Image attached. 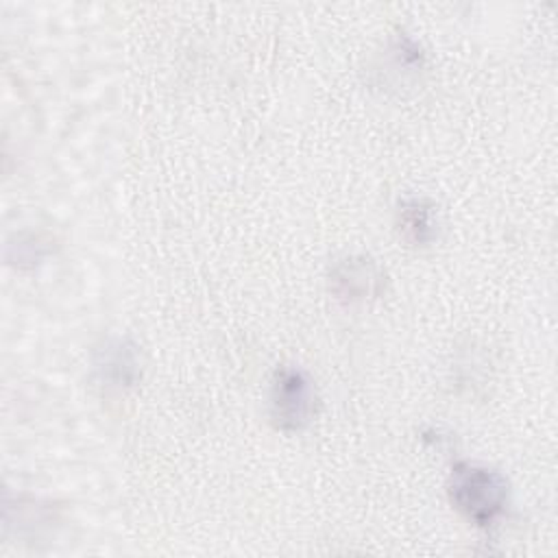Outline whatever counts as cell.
<instances>
[{"label": "cell", "instance_id": "obj_5", "mask_svg": "<svg viewBox=\"0 0 558 558\" xmlns=\"http://www.w3.org/2000/svg\"><path fill=\"white\" fill-rule=\"evenodd\" d=\"M395 229L399 238L414 248H425L438 242L442 218L440 209L432 198L405 196L395 209Z\"/></svg>", "mask_w": 558, "mask_h": 558}, {"label": "cell", "instance_id": "obj_6", "mask_svg": "<svg viewBox=\"0 0 558 558\" xmlns=\"http://www.w3.org/2000/svg\"><path fill=\"white\" fill-rule=\"evenodd\" d=\"M379 68L386 70V76H395L392 87H399V74L401 85H405L410 78H418V74L425 70V54L414 39H410L405 33H397L388 41Z\"/></svg>", "mask_w": 558, "mask_h": 558}, {"label": "cell", "instance_id": "obj_4", "mask_svg": "<svg viewBox=\"0 0 558 558\" xmlns=\"http://www.w3.org/2000/svg\"><path fill=\"white\" fill-rule=\"evenodd\" d=\"M92 375L105 392H129L142 379V353L129 338L105 340L92 357Z\"/></svg>", "mask_w": 558, "mask_h": 558}, {"label": "cell", "instance_id": "obj_2", "mask_svg": "<svg viewBox=\"0 0 558 558\" xmlns=\"http://www.w3.org/2000/svg\"><path fill=\"white\" fill-rule=\"evenodd\" d=\"M320 397L307 371L294 364L277 366L268 390V416L275 429L303 432L318 414Z\"/></svg>", "mask_w": 558, "mask_h": 558}, {"label": "cell", "instance_id": "obj_3", "mask_svg": "<svg viewBox=\"0 0 558 558\" xmlns=\"http://www.w3.org/2000/svg\"><path fill=\"white\" fill-rule=\"evenodd\" d=\"M327 288L340 305L364 307L384 296L386 275L371 255L349 253L329 266Z\"/></svg>", "mask_w": 558, "mask_h": 558}, {"label": "cell", "instance_id": "obj_1", "mask_svg": "<svg viewBox=\"0 0 558 558\" xmlns=\"http://www.w3.org/2000/svg\"><path fill=\"white\" fill-rule=\"evenodd\" d=\"M449 504L475 527H493L508 508L510 484L504 473L475 462H456L447 480Z\"/></svg>", "mask_w": 558, "mask_h": 558}]
</instances>
